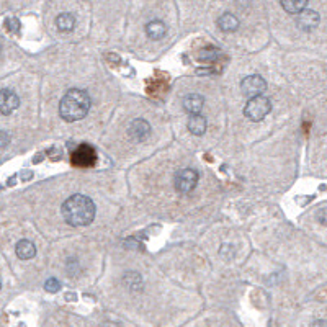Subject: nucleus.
<instances>
[{"mask_svg":"<svg viewBox=\"0 0 327 327\" xmlns=\"http://www.w3.org/2000/svg\"><path fill=\"white\" fill-rule=\"evenodd\" d=\"M62 217L64 221L74 226V228H82V226H89L95 217V205L92 198L75 193L67 198L62 203Z\"/></svg>","mask_w":327,"mask_h":327,"instance_id":"obj_1","label":"nucleus"},{"mask_svg":"<svg viewBox=\"0 0 327 327\" xmlns=\"http://www.w3.org/2000/svg\"><path fill=\"white\" fill-rule=\"evenodd\" d=\"M89 110H90V97L85 90L80 89H71L69 92H66V95L62 97L59 103L61 118L69 123L85 118Z\"/></svg>","mask_w":327,"mask_h":327,"instance_id":"obj_2","label":"nucleus"},{"mask_svg":"<svg viewBox=\"0 0 327 327\" xmlns=\"http://www.w3.org/2000/svg\"><path fill=\"white\" fill-rule=\"evenodd\" d=\"M272 110V102L270 98H267L264 95H257L247 100V103L244 106V115L246 118L250 121H262L265 116L270 113Z\"/></svg>","mask_w":327,"mask_h":327,"instance_id":"obj_3","label":"nucleus"},{"mask_svg":"<svg viewBox=\"0 0 327 327\" xmlns=\"http://www.w3.org/2000/svg\"><path fill=\"white\" fill-rule=\"evenodd\" d=\"M198 172L193 169H182L175 175V188L180 193H190L198 185Z\"/></svg>","mask_w":327,"mask_h":327,"instance_id":"obj_4","label":"nucleus"},{"mask_svg":"<svg viewBox=\"0 0 327 327\" xmlns=\"http://www.w3.org/2000/svg\"><path fill=\"white\" fill-rule=\"evenodd\" d=\"M241 90L246 97L252 98V97L264 94L267 90V82L264 77H260V75H257V74L247 75V77H244L241 82Z\"/></svg>","mask_w":327,"mask_h":327,"instance_id":"obj_5","label":"nucleus"},{"mask_svg":"<svg viewBox=\"0 0 327 327\" xmlns=\"http://www.w3.org/2000/svg\"><path fill=\"white\" fill-rule=\"evenodd\" d=\"M20 106V97L12 89L0 90V113L10 115Z\"/></svg>","mask_w":327,"mask_h":327,"instance_id":"obj_6","label":"nucleus"},{"mask_svg":"<svg viewBox=\"0 0 327 327\" xmlns=\"http://www.w3.org/2000/svg\"><path fill=\"white\" fill-rule=\"evenodd\" d=\"M319 21H321L319 13L314 10H308V8H304L303 12L298 13V18H296L298 28L303 31H313L317 25H319Z\"/></svg>","mask_w":327,"mask_h":327,"instance_id":"obj_7","label":"nucleus"},{"mask_svg":"<svg viewBox=\"0 0 327 327\" xmlns=\"http://www.w3.org/2000/svg\"><path fill=\"white\" fill-rule=\"evenodd\" d=\"M128 134H129V138L134 139V141H144L150 134V124L146 120H141V118L134 120L129 124Z\"/></svg>","mask_w":327,"mask_h":327,"instance_id":"obj_8","label":"nucleus"},{"mask_svg":"<svg viewBox=\"0 0 327 327\" xmlns=\"http://www.w3.org/2000/svg\"><path fill=\"white\" fill-rule=\"evenodd\" d=\"M94 161H95V154H94V149H92L90 146H80L72 156V162H75L80 167L92 165Z\"/></svg>","mask_w":327,"mask_h":327,"instance_id":"obj_9","label":"nucleus"},{"mask_svg":"<svg viewBox=\"0 0 327 327\" xmlns=\"http://www.w3.org/2000/svg\"><path fill=\"white\" fill-rule=\"evenodd\" d=\"M203 105H205V98L200 94H190L183 98V108H185V112L190 113V115L201 113Z\"/></svg>","mask_w":327,"mask_h":327,"instance_id":"obj_10","label":"nucleus"},{"mask_svg":"<svg viewBox=\"0 0 327 327\" xmlns=\"http://www.w3.org/2000/svg\"><path fill=\"white\" fill-rule=\"evenodd\" d=\"M15 252H16V255H18V258H21V260H30V258H33L36 255V247L31 241L21 239V241L16 242Z\"/></svg>","mask_w":327,"mask_h":327,"instance_id":"obj_11","label":"nucleus"},{"mask_svg":"<svg viewBox=\"0 0 327 327\" xmlns=\"http://www.w3.org/2000/svg\"><path fill=\"white\" fill-rule=\"evenodd\" d=\"M167 33V27L165 23L162 20H150L147 25H146V35L149 39H162L165 36Z\"/></svg>","mask_w":327,"mask_h":327,"instance_id":"obj_12","label":"nucleus"},{"mask_svg":"<svg viewBox=\"0 0 327 327\" xmlns=\"http://www.w3.org/2000/svg\"><path fill=\"white\" fill-rule=\"evenodd\" d=\"M206 118L203 115L195 113V115H190L188 118V131L191 134H195V136H203L206 133Z\"/></svg>","mask_w":327,"mask_h":327,"instance_id":"obj_13","label":"nucleus"},{"mask_svg":"<svg viewBox=\"0 0 327 327\" xmlns=\"http://www.w3.org/2000/svg\"><path fill=\"white\" fill-rule=\"evenodd\" d=\"M217 27L226 33H232L239 28V20L237 16L232 13H223L220 18H217Z\"/></svg>","mask_w":327,"mask_h":327,"instance_id":"obj_14","label":"nucleus"},{"mask_svg":"<svg viewBox=\"0 0 327 327\" xmlns=\"http://www.w3.org/2000/svg\"><path fill=\"white\" fill-rule=\"evenodd\" d=\"M280 4L285 12H288L291 15H298L308 7V0H280Z\"/></svg>","mask_w":327,"mask_h":327,"instance_id":"obj_15","label":"nucleus"},{"mask_svg":"<svg viewBox=\"0 0 327 327\" xmlns=\"http://www.w3.org/2000/svg\"><path fill=\"white\" fill-rule=\"evenodd\" d=\"M56 27L59 31H64V33H69L75 28V18L74 15L71 13H61L57 15L56 18Z\"/></svg>","mask_w":327,"mask_h":327,"instance_id":"obj_16","label":"nucleus"},{"mask_svg":"<svg viewBox=\"0 0 327 327\" xmlns=\"http://www.w3.org/2000/svg\"><path fill=\"white\" fill-rule=\"evenodd\" d=\"M217 56H220V51L213 46H208V48H203L198 53V59L203 61V62H211V61L217 59Z\"/></svg>","mask_w":327,"mask_h":327,"instance_id":"obj_17","label":"nucleus"},{"mask_svg":"<svg viewBox=\"0 0 327 327\" xmlns=\"http://www.w3.org/2000/svg\"><path fill=\"white\" fill-rule=\"evenodd\" d=\"M45 290L48 293H57L61 290V283L59 280H56V278H48L46 283H45Z\"/></svg>","mask_w":327,"mask_h":327,"instance_id":"obj_18","label":"nucleus"},{"mask_svg":"<svg viewBox=\"0 0 327 327\" xmlns=\"http://www.w3.org/2000/svg\"><path fill=\"white\" fill-rule=\"evenodd\" d=\"M5 27H7V30L10 31V33H18L20 28H21V25H20L18 18H8L5 21Z\"/></svg>","mask_w":327,"mask_h":327,"instance_id":"obj_19","label":"nucleus"},{"mask_svg":"<svg viewBox=\"0 0 327 327\" xmlns=\"http://www.w3.org/2000/svg\"><path fill=\"white\" fill-rule=\"evenodd\" d=\"M317 221H319L321 224L327 226V208H322L317 211Z\"/></svg>","mask_w":327,"mask_h":327,"instance_id":"obj_20","label":"nucleus"},{"mask_svg":"<svg viewBox=\"0 0 327 327\" xmlns=\"http://www.w3.org/2000/svg\"><path fill=\"white\" fill-rule=\"evenodd\" d=\"M8 142H10V136H8V133L5 131H0V149L5 147Z\"/></svg>","mask_w":327,"mask_h":327,"instance_id":"obj_21","label":"nucleus"},{"mask_svg":"<svg viewBox=\"0 0 327 327\" xmlns=\"http://www.w3.org/2000/svg\"><path fill=\"white\" fill-rule=\"evenodd\" d=\"M309 327H327V321L325 319H317V321H314Z\"/></svg>","mask_w":327,"mask_h":327,"instance_id":"obj_22","label":"nucleus"},{"mask_svg":"<svg viewBox=\"0 0 327 327\" xmlns=\"http://www.w3.org/2000/svg\"><path fill=\"white\" fill-rule=\"evenodd\" d=\"M236 4L239 7H242V8H246V7H249L250 4H252V0H236Z\"/></svg>","mask_w":327,"mask_h":327,"instance_id":"obj_23","label":"nucleus"},{"mask_svg":"<svg viewBox=\"0 0 327 327\" xmlns=\"http://www.w3.org/2000/svg\"><path fill=\"white\" fill-rule=\"evenodd\" d=\"M0 51H2V39H0Z\"/></svg>","mask_w":327,"mask_h":327,"instance_id":"obj_24","label":"nucleus"},{"mask_svg":"<svg viewBox=\"0 0 327 327\" xmlns=\"http://www.w3.org/2000/svg\"><path fill=\"white\" fill-rule=\"evenodd\" d=\"M0 288H2V283H0Z\"/></svg>","mask_w":327,"mask_h":327,"instance_id":"obj_25","label":"nucleus"}]
</instances>
